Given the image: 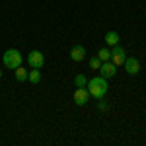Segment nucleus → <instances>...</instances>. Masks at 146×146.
<instances>
[{
	"label": "nucleus",
	"instance_id": "nucleus-1",
	"mask_svg": "<svg viewBox=\"0 0 146 146\" xmlns=\"http://www.w3.org/2000/svg\"><path fill=\"white\" fill-rule=\"evenodd\" d=\"M86 90L90 92V98L101 100V98H105V96H107V92H109V84H107V80H105V78H101V76H96V78L88 80V84H86Z\"/></svg>",
	"mask_w": 146,
	"mask_h": 146
},
{
	"label": "nucleus",
	"instance_id": "nucleus-2",
	"mask_svg": "<svg viewBox=\"0 0 146 146\" xmlns=\"http://www.w3.org/2000/svg\"><path fill=\"white\" fill-rule=\"evenodd\" d=\"M2 62H4V66H6V68L16 70L18 66H22L23 56H22V53H20L18 49H8V51L4 53V56H2Z\"/></svg>",
	"mask_w": 146,
	"mask_h": 146
},
{
	"label": "nucleus",
	"instance_id": "nucleus-3",
	"mask_svg": "<svg viewBox=\"0 0 146 146\" xmlns=\"http://www.w3.org/2000/svg\"><path fill=\"white\" fill-rule=\"evenodd\" d=\"M27 62H29L31 68H43L45 66V56H43L41 51H31L27 55Z\"/></svg>",
	"mask_w": 146,
	"mask_h": 146
},
{
	"label": "nucleus",
	"instance_id": "nucleus-4",
	"mask_svg": "<svg viewBox=\"0 0 146 146\" xmlns=\"http://www.w3.org/2000/svg\"><path fill=\"white\" fill-rule=\"evenodd\" d=\"M115 74H117V66L113 64L111 60H105V62H101V66H100V76H101V78L109 80V78H113Z\"/></svg>",
	"mask_w": 146,
	"mask_h": 146
},
{
	"label": "nucleus",
	"instance_id": "nucleus-5",
	"mask_svg": "<svg viewBox=\"0 0 146 146\" xmlns=\"http://www.w3.org/2000/svg\"><path fill=\"white\" fill-rule=\"evenodd\" d=\"M123 64H125V72H127V74H131V76H135V74L140 72V62H138V58H135V56L125 58Z\"/></svg>",
	"mask_w": 146,
	"mask_h": 146
},
{
	"label": "nucleus",
	"instance_id": "nucleus-6",
	"mask_svg": "<svg viewBox=\"0 0 146 146\" xmlns=\"http://www.w3.org/2000/svg\"><path fill=\"white\" fill-rule=\"evenodd\" d=\"M125 58H127V56H125V49L119 47V45H115L111 49V62L115 64V66H121V64L125 62Z\"/></svg>",
	"mask_w": 146,
	"mask_h": 146
},
{
	"label": "nucleus",
	"instance_id": "nucleus-7",
	"mask_svg": "<svg viewBox=\"0 0 146 146\" xmlns=\"http://www.w3.org/2000/svg\"><path fill=\"white\" fill-rule=\"evenodd\" d=\"M88 100H90V92L86 88H76V92H74V103L76 105H86Z\"/></svg>",
	"mask_w": 146,
	"mask_h": 146
},
{
	"label": "nucleus",
	"instance_id": "nucleus-8",
	"mask_svg": "<svg viewBox=\"0 0 146 146\" xmlns=\"http://www.w3.org/2000/svg\"><path fill=\"white\" fill-rule=\"evenodd\" d=\"M84 56H86V49L82 45H74L70 49V58L74 60V62H80V60H84Z\"/></svg>",
	"mask_w": 146,
	"mask_h": 146
},
{
	"label": "nucleus",
	"instance_id": "nucleus-9",
	"mask_svg": "<svg viewBox=\"0 0 146 146\" xmlns=\"http://www.w3.org/2000/svg\"><path fill=\"white\" fill-rule=\"evenodd\" d=\"M103 39H105V43H107L109 47H115V45H119V33H117V31H107Z\"/></svg>",
	"mask_w": 146,
	"mask_h": 146
},
{
	"label": "nucleus",
	"instance_id": "nucleus-10",
	"mask_svg": "<svg viewBox=\"0 0 146 146\" xmlns=\"http://www.w3.org/2000/svg\"><path fill=\"white\" fill-rule=\"evenodd\" d=\"M27 80L31 84H39L41 82V70L39 68H31V72H27Z\"/></svg>",
	"mask_w": 146,
	"mask_h": 146
},
{
	"label": "nucleus",
	"instance_id": "nucleus-11",
	"mask_svg": "<svg viewBox=\"0 0 146 146\" xmlns=\"http://www.w3.org/2000/svg\"><path fill=\"white\" fill-rule=\"evenodd\" d=\"M98 58H100L101 62H105V60H111V49H107V47H103L98 51Z\"/></svg>",
	"mask_w": 146,
	"mask_h": 146
},
{
	"label": "nucleus",
	"instance_id": "nucleus-12",
	"mask_svg": "<svg viewBox=\"0 0 146 146\" xmlns=\"http://www.w3.org/2000/svg\"><path fill=\"white\" fill-rule=\"evenodd\" d=\"M14 72H16V80H18V82H25V80H27V70H25V68L18 66Z\"/></svg>",
	"mask_w": 146,
	"mask_h": 146
},
{
	"label": "nucleus",
	"instance_id": "nucleus-13",
	"mask_svg": "<svg viewBox=\"0 0 146 146\" xmlns=\"http://www.w3.org/2000/svg\"><path fill=\"white\" fill-rule=\"evenodd\" d=\"M74 84H76V88H86V84H88V78H86L84 74H76V78H74Z\"/></svg>",
	"mask_w": 146,
	"mask_h": 146
},
{
	"label": "nucleus",
	"instance_id": "nucleus-14",
	"mask_svg": "<svg viewBox=\"0 0 146 146\" xmlns=\"http://www.w3.org/2000/svg\"><path fill=\"white\" fill-rule=\"evenodd\" d=\"M100 66H101V60L98 58V56L90 58V68H92V70H100Z\"/></svg>",
	"mask_w": 146,
	"mask_h": 146
},
{
	"label": "nucleus",
	"instance_id": "nucleus-15",
	"mask_svg": "<svg viewBox=\"0 0 146 146\" xmlns=\"http://www.w3.org/2000/svg\"><path fill=\"white\" fill-rule=\"evenodd\" d=\"M98 107H100L101 111H105V109H107V101H103V100H101L100 103H98Z\"/></svg>",
	"mask_w": 146,
	"mask_h": 146
},
{
	"label": "nucleus",
	"instance_id": "nucleus-16",
	"mask_svg": "<svg viewBox=\"0 0 146 146\" xmlns=\"http://www.w3.org/2000/svg\"><path fill=\"white\" fill-rule=\"evenodd\" d=\"M0 78H2V70H0Z\"/></svg>",
	"mask_w": 146,
	"mask_h": 146
}]
</instances>
